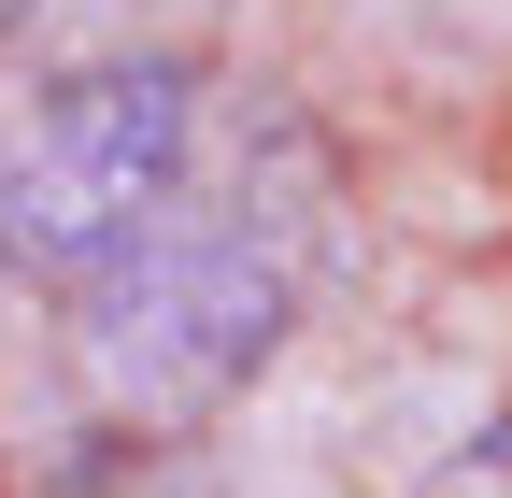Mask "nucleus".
<instances>
[{
    "instance_id": "f257e3e1",
    "label": "nucleus",
    "mask_w": 512,
    "mask_h": 498,
    "mask_svg": "<svg viewBox=\"0 0 512 498\" xmlns=\"http://www.w3.org/2000/svg\"><path fill=\"white\" fill-rule=\"evenodd\" d=\"M214 171V100L185 57H86L0 129V257L100 285L185 185Z\"/></svg>"
},
{
    "instance_id": "f03ea898",
    "label": "nucleus",
    "mask_w": 512,
    "mask_h": 498,
    "mask_svg": "<svg viewBox=\"0 0 512 498\" xmlns=\"http://www.w3.org/2000/svg\"><path fill=\"white\" fill-rule=\"evenodd\" d=\"M72 314H86V370L128 413H214L228 385H256V356L299 314V228L200 171L100 285H72Z\"/></svg>"
}]
</instances>
